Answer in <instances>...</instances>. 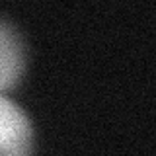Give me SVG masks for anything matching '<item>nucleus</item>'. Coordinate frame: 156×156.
I'll use <instances>...</instances> for the list:
<instances>
[{
    "instance_id": "obj_2",
    "label": "nucleus",
    "mask_w": 156,
    "mask_h": 156,
    "mask_svg": "<svg viewBox=\"0 0 156 156\" xmlns=\"http://www.w3.org/2000/svg\"><path fill=\"white\" fill-rule=\"evenodd\" d=\"M26 70V45L12 23L0 20V92L20 82Z\"/></svg>"
},
{
    "instance_id": "obj_1",
    "label": "nucleus",
    "mask_w": 156,
    "mask_h": 156,
    "mask_svg": "<svg viewBox=\"0 0 156 156\" xmlns=\"http://www.w3.org/2000/svg\"><path fill=\"white\" fill-rule=\"evenodd\" d=\"M33 144L31 119L16 101L0 94V156H31Z\"/></svg>"
}]
</instances>
